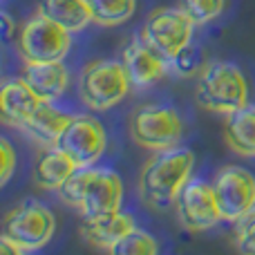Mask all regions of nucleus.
Segmentation results:
<instances>
[{
  "instance_id": "10",
  "label": "nucleus",
  "mask_w": 255,
  "mask_h": 255,
  "mask_svg": "<svg viewBox=\"0 0 255 255\" xmlns=\"http://www.w3.org/2000/svg\"><path fill=\"white\" fill-rule=\"evenodd\" d=\"M175 206L181 226L188 231H208L217 222H222L215 190H213V184H206V181L190 179L181 188Z\"/></svg>"
},
{
  "instance_id": "23",
  "label": "nucleus",
  "mask_w": 255,
  "mask_h": 255,
  "mask_svg": "<svg viewBox=\"0 0 255 255\" xmlns=\"http://www.w3.org/2000/svg\"><path fill=\"white\" fill-rule=\"evenodd\" d=\"M235 247L242 253L255 255V208L235 222Z\"/></svg>"
},
{
  "instance_id": "18",
  "label": "nucleus",
  "mask_w": 255,
  "mask_h": 255,
  "mask_svg": "<svg viewBox=\"0 0 255 255\" xmlns=\"http://www.w3.org/2000/svg\"><path fill=\"white\" fill-rule=\"evenodd\" d=\"M224 139L233 152L255 157V108L244 106L233 115H226Z\"/></svg>"
},
{
  "instance_id": "14",
  "label": "nucleus",
  "mask_w": 255,
  "mask_h": 255,
  "mask_svg": "<svg viewBox=\"0 0 255 255\" xmlns=\"http://www.w3.org/2000/svg\"><path fill=\"white\" fill-rule=\"evenodd\" d=\"M130 231H134V220H132V215L121 211L101 217H85L81 224V235L85 238V242H90L92 247L106 249V251H110Z\"/></svg>"
},
{
  "instance_id": "1",
  "label": "nucleus",
  "mask_w": 255,
  "mask_h": 255,
  "mask_svg": "<svg viewBox=\"0 0 255 255\" xmlns=\"http://www.w3.org/2000/svg\"><path fill=\"white\" fill-rule=\"evenodd\" d=\"M195 168L193 150L168 148L159 150L145 161L139 177L141 199L150 208H168L177 202L181 188L190 181Z\"/></svg>"
},
{
  "instance_id": "5",
  "label": "nucleus",
  "mask_w": 255,
  "mask_h": 255,
  "mask_svg": "<svg viewBox=\"0 0 255 255\" xmlns=\"http://www.w3.org/2000/svg\"><path fill=\"white\" fill-rule=\"evenodd\" d=\"M70 45L72 31L43 13L29 18L18 34V54L25 63L63 61L70 52Z\"/></svg>"
},
{
  "instance_id": "2",
  "label": "nucleus",
  "mask_w": 255,
  "mask_h": 255,
  "mask_svg": "<svg viewBox=\"0 0 255 255\" xmlns=\"http://www.w3.org/2000/svg\"><path fill=\"white\" fill-rule=\"evenodd\" d=\"M56 231L54 213L36 199H25L4 215L0 251L29 253L43 249Z\"/></svg>"
},
{
  "instance_id": "22",
  "label": "nucleus",
  "mask_w": 255,
  "mask_h": 255,
  "mask_svg": "<svg viewBox=\"0 0 255 255\" xmlns=\"http://www.w3.org/2000/svg\"><path fill=\"white\" fill-rule=\"evenodd\" d=\"M226 0H179V7L190 16L195 25L213 22L224 11Z\"/></svg>"
},
{
  "instance_id": "11",
  "label": "nucleus",
  "mask_w": 255,
  "mask_h": 255,
  "mask_svg": "<svg viewBox=\"0 0 255 255\" xmlns=\"http://www.w3.org/2000/svg\"><path fill=\"white\" fill-rule=\"evenodd\" d=\"M124 199V184L121 177L110 168H88V177L81 193L79 211L83 217H101L117 213Z\"/></svg>"
},
{
  "instance_id": "25",
  "label": "nucleus",
  "mask_w": 255,
  "mask_h": 255,
  "mask_svg": "<svg viewBox=\"0 0 255 255\" xmlns=\"http://www.w3.org/2000/svg\"><path fill=\"white\" fill-rule=\"evenodd\" d=\"M0 152H2V168H0V181L7 184L11 179V172L16 168V152H13V145L7 139L0 141Z\"/></svg>"
},
{
  "instance_id": "19",
  "label": "nucleus",
  "mask_w": 255,
  "mask_h": 255,
  "mask_svg": "<svg viewBox=\"0 0 255 255\" xmlns=\"http://www.w3.org/2000/svg\"><path fill=\"white\" fill-rule=\"evenodd\" d=\"M36 13L52 18L54 22L63 25L72 34L88 27L92 20V13H90L85 0H38V11Z\"/></svg>"
},
{
  "instance_id": "12",
  "label": "nucleus",
  "mask_w": 255,
  "mask_h": 255,
  "mask_svg": "<svg viewBox=\"0 0 255 255\" xmlns=\"http://www.w3.org/2000/svg\"><path fill=\"white\" fill-rule=\"evenodd\" d=\"M124 63L132 85H150L166 74V58L159 52H154L143 38H132L121 52Z\"/></svg>"
},
{
  "instance_id": "26",
  "label": "nucleus",
  "mask_w": 255,
  "mask_h": 255,
  "mask_svg": "<svg viewBox=\"0 0 255 255\" xmlns=\"http://www.w3.org/2000/svg\"><path fill=\"white\" fill-rule=\"evenodd\" d=\"M2 27H4V40L11 38V29H13V22L9 18V13H2Z\"/></svg>"
},
{
  "instance_id": "21",
  "label": "nucleus",
  "mask_w": 255,
  "mask_h": 255,
  "mask_svg": "<svg viewBox=\"0 0 255 255\" xmlns=\"http://www.w3.org/2000/svg\"><path fill=\"white\" fill-rule=\"evenodd\" d=\"M159 251V244L152 235L143 231H130L110 249L112 255H154Z\"/></svg>"
},
{
  "instance_id": "7",
  "label": "nucleus",
  "mask_w": 255,
  "mask_h": 255,
  "mask_svg": "<svg viewBox=\"0 0 255 255\" xmlns=\"http://www.w3.org/2000/svg\"><path fill=\"white\" fill-rule=\"evenodd\" d=\"M130 134L141 148L168 150L177 148L184 126L172 108L166 106H141L130 117Z\"/></svg>"
},
{
  "instance_id": "6",
  "label": "nucleus",
  "mask_w": 255,
  "mask_h": 255,
  "mask_svg": "<svg viewBox=\"0 0 255 255\" xmlns=\"http://www.w3.org/2000/svg\"><path fill=\"white\" fill-rule=\"evenodd\" d=\"M195 22L181 7L154 9L141 27V38L159 52L166 61H172L186 45H190Z\"/></svg>"
},
{
  "instance_id": "8",
  "label": "nucleus",
  "mask_w": 255,
  "mask_h": 255,
  "mask_svg": "<svg viewBox=\"0 0 255 255\" xmlns=\"http://www.w3.org/2000/svg\"><path fill=\"white\" fill-rule=\"evenodd\" d=\"M213 190L224 222L235 224L240 217L255 208V177L247 168L224 166L215 175Z\"/></svg>"
},
{
  "instance_id": "13",
  "label": "nucleus",
  "mask_w": 255,
  "mask_h": 255,
  "mask_svg": "<svg viewBox=\"0 0 255 255\" xmlns=\"http://www.w3.org/2000/svg\"><path fill=\"white\" fill-rule=\"evenodd\" d=\"M43 99L27 85L22 76L18 79H7L0 90V110H2V121L9 126L22 128L29 121V117L36 112Z\"/></svg>"
},
{
  "instance_id": "4",
  "label": "nucleus",
  "mask_w": 255,
  "mask_h": 255,
  "mask_svg": "<svg viewBox=\"0 0 255 255\" xmlns=\"http://www.w3.org/2000/svg\"><path fill=\"white\" fill-rule=\"evenodd\" d=\"M132 81L121 61H92L79 76L81 101L94 112L115 108L130 90Z\"/></svg>"
},
{
  "instance_id": "9",
  "label": "nucleus",
  "mask_w": 255,
  "mask_h": 255,
  "mask_svg": "<svg viewBox=\"0 0 255 255\" xmlns=\"http://www.w3.org/2000/svg\"><path fill=\"white\" fill-rule=\"evenodd\" d=\"M56 145L79 168L94 166L106 150V130L99 119L90 115L72 117V121L61 132Z\"/></svg>"
},
{
  "instance_id": "16",
  "label": "nucleus",
  "mask_w": 255,
  "mask_h": 255,
  "mask_svg": "<svg viewBox=\"0 0 255 255\" xmlns=\"http://www.w3.org/2000/svg\"><path fill=\"white\" fill-rule=\"evenodd\" d=\"M76 163L58 148L54 145H45L38 152L34 163V181L40 186V188L47 190H58V186L76 170Z\"/></svg>"
},
{
  "instance_id": "17",
  "label": "nucleus",
  "mask_w": 255,
  "mask_h": 255,
  "mask_svg": "<svg viewBox=\"0 0 255 255\" xmlns=\"http://www.w3.org/2000/svg\"><path fill=\"white\" fill-rule=\"evenodd\" d=\"M72 121V115L56 110L52 106V101H40V106L36 108V112L29 117L25 126L20 130H25L31 139H36L43 145H54L61 136V132L65 130V126Z\"/></svg>"
},
{
  "instance_id": "24",
  "label": "nucleus",
  "mask_w": 255,
  "mask_h": 255,
  "mask_svg": "<svg viewBox=\"0 0 255 255\" xmlns=\"http://www.w3.org/2000/svg\"><path fill=\"white\" fill-rule=\"evenodd\" d=\"M199 63H202V54L199 49H195L193 45H186L175 58H172V65L179 72L181 76H193L199 70Z\"/></svg>"
},
{
  "instance_id": "15",
  "label": "nucleus",
  "mask_w": 255,
  "mask_h": 255,
  "mask_svg": "<svg viewBox=\"0 0 255 255\" xmlns=\"http://www.w3.org/2000/svg\"><path fill=\"white\" fill-rule=\"evenodd\" d=\"M22 79L27 81L31 90L38 94L43 101H54L63 97L70 85V76L63 65V61L52 63H25L22 67Z\"/></svg>"
},
{
  "instance_id": "3",
  "label": "nucleus",
  "mask_w": 255,
  "mask_h": 255,
  "mask_svg": "<svg viewBox=\"0 0 255 255\" xmlns=\"http://www.w3.org/2000/svg\"><path fill=\"white\" fill-rule=\"evenodd\" d=\"M197 106L217 115H233L235 110L249 106V83L242 70L233 63H208L197 79L195 90Z\"/></svg>"
},
{
  "instance_id": "20",
  "label": "nucleus",
  "mask_w": 255,
  "mask_h": 255,
  "mask_svg": "<svg viewBox=\"0 0 255 255\" xmlns=\"http://www.w3.org/2000/svg\"><path fill=\"white\" fill-rule=\"evenodd\" d=\"M92 22L101 27H117L134 16L136 0H85Z\"/></svg>"
}]
</instances>
